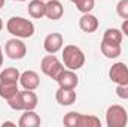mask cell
<instances>
[{
  "label": "cell",
  "instance_id": "obj_3",
  "mask_svg": "<svg viewBox=\"0 0 128 127\" xmlns=\"http://www.w3.org/2000/svg\"><path fill=\"white\" fill-rule=\"evenodd\" d=\"M63 124L66 127H100L101 123L96 115H86L76 111H70L64 115Z\"/></svg>",
  "mask_w": 128,
  "mask_h": 127
},
{
  "label": "cell",
  "instance_id": "obj_19",
  "mask_svg": "<svg viewBox=\"0 0 128 127\" xmlns=\"http://www.w3.org/2000/svg\"><path fill=\"white\" fill-rule=\"evenodd\" d=\"M122 37H124V34H122L121 30H118V29H107L104 32V34H103V42L121 45L122 43Z\"/></svg>",
  "mask_w": 128,
  "mask_h": 127
},
{
  "label": "cell",
  "instance_id": "obj_12",
  "mask_svg": "<svg viewBox=\"0 0 128 127\" xmlns=\"http://www.w3.org/2000/svg\"><path fill=\"white\" fill-rule=\"evenodd\" d=\"M63 15H64V8L60 0H48L46 2V12H45L46 18H49L52 21H57V20L63 18Z\"/></svg>",
  "mask_w": 128,
  "mask_h": 127
},
{
  "label": "cell",
  "instance_id": "obj_30",
  "mask_svg": "<svg viewBox=\"0 0 128 127\" xmlns=\"http://www.w3.org/2000/svg\"><path fill=\"white\" fill-rule=\"evenodd\" d=\"M14 2H27V0H14Z\"/></svg>",
  "mask_w": 128,
  "mask_h": 127
},
{
  "label": "cell",
  "instance_id": "obj_14",
  "mask_svg": "<svg viewBox=\"0 0 128 127\" xmlns=\"http://www.w3.org/2000/svg\"><path fill=\"white\" fill-rule=\"evenodd\" d=\"M55 99L61 106H70L76 102V91L72 88H58L55 93Z\"/></svg>",
  "mask_w": 128,
  "mask_h": 127
},
{
  "label": "cell",
  "instance_id": "obj_21",
  "mask_svg": "<svg viewBox=\"0 0 128 127\" xmlns=\"http://www.w3.org/2000/svg\"><path fill=\"white\" fill-rule=\"evenodd\" d=\"M74 5H76V8H78L79 12H82V14H88V12H91V11L94 9L96 0H76Z\"/></svg>",
  "mask_w": 128,
  "mask_h": 127
},
{
  "label": "cell",
  "instance_id": "obj_24",
  "mask_svg": "<svg viewBox=\"0 0 128 127\" xmlns=\"http://www.w3.org/2000/svg\"><path fill=\"white\" fill-rule=\"evenodd\" d=\"M121 32L124 36H128V20H124V23L121 26Z\"/></svg>",
  "mask_w": 128,
  "mask_h": 127
},
{
  "label": "cell",
  "instance_id": "obj_4",
  "mask_svg": "<svg viewBox=\"0 0 128 127\" xmlns=\"http://www.w3.org/2000/svg\"><path fill=\"white\" fill-rule=\"evenodd\" d=\"M63 63L67 69L79 70L85 64V54L76 45H67L63 49Z\"/></svg>",
  "mask_w": 128,
  "mask_h": 127
},
{
  "label": "cell",
  "instance_id": "obj_29",
  "mask_svg": "<svg viewBox=\"0 0 128 127\" xmlns=\"http://www.w3.org/2000/svg\"><path fill=\"white\" fill-rule=\"evenodd\" d=\"M0 57H3V51H2V46H0Z\"/></svg>",
  "mask_w": 128,
  "mask_h": 127
},
{
  "label": "cell",
  "instance_id": "obj_18",
  "mask_svg": "<svg viewBox=\"0 0 128 127\" xmlns=\"http://www.w3.org/2000/svg\"><path fill=\"white\" fill-rule=\"evenodd\" d=\"M18 91H20V88H18V82H6V81H0V97L4 99L6 102H8L9 99H12Z\"/></svg>",
  "mask_w": 128,
  "mask_h": 127
},
{
  "label": "cell",
  "instance_id": "obj_11",
  "mask_svg": "<svg viewBox=\"0 0 128 127\" xmlns=\"http://www.w3.org/2000/svg\"><path fill=\"white\" fill-rule=\"evenodd\" d=\"M20 84L22 85L24 90H33L34 91L40 85V78H39L37 72H34V70H26L20 76Z\"/></svg>",
  "mask_w": 128,
  "mask_h": 127
},
{
  "label": "cell",
  "instance_id": "obj_5",
  "mask_svg": "<svg viewBox=\"0 0 128 127\" xmlns=\"http://www.w3.org/2000/svg\"><path fill=\"white\" fill-rule=\"evenodd\" d=\"M128 123V112L121 105H112L106 111L107 127H125Z\"/></svg>",
  "mask_w": 128,
  "mask_h": 127
},
{
  "label": "cell",
  "instance_id": "obj_15",
  "mask_svg": "<svg viewBox=\"0 0 128 127\" xmlns=\"http://www.w3.org/2000/svg\"><path fill=\"white\" fill-rule=\"evenodd\" d=\"M18 126L20 127H37V126H40V117L34 112V109L22 111V115L20 117Z\"/></svg>",
  "mask_w": 128,
  "mask_h": 127
},
{
  "label": "cell",
  "instance_id": "obj_32",
  "mask_svg": "<svg viewBox=\"0 0 128 127\" xmlns=\"http://www.w3.org/2000/svg\"><path fill=\"white\" fill-rule=\"evenodd\" d=\"M43 2H48V0H43Z\"/></svg>",
  "mask_w": 128,
  "mask_h": 127
},
{
  "label": "cell",
  "instance_id": "obj_2",
  "mask_svg": "<svg viewBox=\"0 0 128 127\" xmlns=\"http://www.w3.org/2000/svg\"><path fill=\"white\" fill-rule=\"evenodd\" d=\"M8 103L14 111H28V109H36L39 99L33 90H24L18 91L12 99L8 100Z\"/></svg>",
  "mask_w": 128,
  "mask_h": 127
},
{
  "label": "cell",
  "instance_id": "obj_23",
  "mask_svg": "<svg viewBox=\"0 0 128 127\" xmlns=\"http://www.w3.org/2000/svg\"><path fill=\"white\" fill-rule=\"evenodd\" d=\"M116 96L122 100H128V84L116 87Z\"/></svg>",
  "mask_w": 128,
  "mask_h": 127
},
{
  "label": "cell",
  "instance_id": "obj_17",
  "mask_svg": "<svg viewBox=\"0 0 128 127\" xmlns=\"http://www.w3.org/2000/svg\"><path fill=\"white\" fill-rule=\"evenodd\" d=\"M100 49H101V54L106 58H118L121 55V52H122L121 45H118V43H107V42H103V40H101Z\"/></svg>",
  "mask_w": 128,
  "mask_h": 127
},
{
  "label": "cell",
  "instance_id": "obj_20",
  "mask_svg": "<svg viewBox=\"0 0 128 127\" xmlns=\"http://www.w3.org/2000/svg\"><path fill=\"white\" fill-rule=\"evenodd\" d=\"M21 73L15 67H6L0 72V81H6V82H18Z\"/></svg>",
  "mask_w": 128,
  "mask_h": 127
},
{
  "label": "cell",
  "instance_id": "obj_22",
  "mask_svg": "<svg viewBox=\"0 0 128 127\" xmlns=\"http://www.w3.org/2000/svg\"><path fill=\"white\" fill-rule=\"evenodd\" d=\"M116 14L122 18L128 20V0H119L116 5Z\"/></svg>",
  "mask_w": 128,
  "mask_h": 127
},
{
  "label": "cell",
  "instance_id": "obj_26",
  "mask_svg": "<svg viewBox=\"0 0 128 127\" xmlns=\"http://www.w3.org/2000/svg\"><path fill=\"white\" fill-rule=\"evenodd\" d=\"M3 6H4V0H0V9H2Z\"/></svg>",
  "mask_w": 128,
  "mask_h": 127
},
{
  "label": "cell",
  "instance_id": "obj_16",
  "mask_svg": "<svg viewBox=\"0 0 128 127\" xmlns=\"http://www.w3.org/2000/svg\"><path fill=\"white\" fill-rule=\"evenodd\" d=\"M28 15L34 18V20H40L45 17V12H46V2L43 0H32L28 3Z\"/></svg>",
  "mask_w": 128,
  "mask_h": 127
},
{
  "label": "cell",
  "instance_id": "obj_25",
  "mask_svg": "<svg viewBox=\"0 0 128 127\" xmlns=\"http://www.w3.org/2000/svg\"><path fill=\"white\" fill-rule=\"evenodd\" d=\"M2 126L4 127V126H16V124H15V123H12V121H4V123H2Z\"/></svg>",
  "mask_w": 128,
  "mask_h": 127
},
{
  "label": "cell",
  "instance_id": "obj_9",
  "mask_svg": "<svg viewBox=\"0 0 128 127\" xmlns=\"http://www.w3.org/2000/svg\"><path fill=\"white\" fill-rule=\"evenodd\" d=\"M64 45V39H63V34L58 32H52L49 33L45 40H43V48L48 54H57Z\"/></svg>",
  "mask_w": 128,
  "mask_h": 127
},
{
  "label": "cell",
  "instance_id": "obj_8",
  "mask_svg": "<svg viewBox=\"0 0 128 127\" xmlns=\"http://www.w3.org/2000/svg\"><path fill=\"white\" fill-rule=\"evenodd\" d=\"M109 78L116 85L128 84V66L125 63H122V61L112 64V67L109 69Z\"/></svg>",
  "mask_w": 128,
  "mask_h": 127
},
{
  "label": "cell",
  "instance_id": "obj_13",
  "mask_svg": "<svg viewBox=\"0 0 128 127\" xmlns=\"http://www.w3.org/2000/svg\"><path fill=\"white\" fill-rule=\"evenodd\" d=\"M79 27L80 30L85 33H94L98 29V20L96 15H92L91 12L88 14H82V17L79 18Z\"/></svg>",
  "mask_w": 128,
  "mask_h": 127
},
{
  "label": "cell",
  "instance_id": "obj_28",
  "mask_svg": "<svg viewBox=\"0 0 128 127\" xmlns=\"http://www.w3.org/2000/svg\"><path fill=\"white\" fill-rule=\"evenodd\" d=\"M3 66V57H0V67Z\"/></svg>",
  "mask_w": 128,
  "mask_h": 127
},
{
  "label": "cell",
  "instance_id": "obj_1",
  "mask_svg": "<svg viewBox=\"0 0 128 127\" xmlns=\"http://www.w3.org/2000/svg\"><path fill=\"white\" fill-rule=\"evenodd\" d=\"M6 29L14 37L28 39L34 34V24L22 17H12L6 23Z\"/></svg>",
  "mask_w": 128,
  "mask_h": 127
},
{
  "label": "cell",
  "instance_id": "obj_27",
  "mask_svg": "<svg viewBox=\"0 0 128 127\" xmlns=\"http://www.w3.org/2000/svg\"><path fill=\"white\" fill-rule=\"evenodd\" d=\"M2 29H3V21H2V18H0V32H2Z\"/></svg>",
  "mask_w": 128,
  "mask_h": 127
},
{
  "label": "cell",
  "instance_id": "obj_6",
  "mask_svg": "<svg viewBox=\"0 0 128 127\" xmlns=\"http://www.w3.org/2000/svg\"><path fill=\"white\" fill-rule=\"evenodd\" d=\"M40 69H42V72H43L46 76H49L51 79L57 81V78L60 76V73L63 72L66 67H64V63H61L54 54H49V55H45V57L42 58V61H40Z\"/></svg>",
  "mask_w": 128,
  "mask_h": 127
},
{
  "label": "cell",
  "instance_id": "obj_7",
  "mask_svg": "<svg viewBox=\"0 0 128 127\" xmlns=\"http://www.w3.org/2000/svg\"><path fill=\"white\" fill-rule=\"evenodd\" d=\"M4 52L10 60H21L27 54V46L20 37H12L4 43Z\"/></svg>",
  "mask_w": 128,
  "mask_h": 127
},
{
  "label": "cell",
  "instance_id": "obj_31",
  "mask_svg": "<svg viewBox=\"0 0 128 127\" xmlns=\"http://www.w3.org/2000/svg\"><path fill=\"white\" fill-rule=\"evenodd\" d=\"M70 2H72V3H74V2H76V0H70Z\"/></svg>",
  "mask_w": 128,
  "mask_h": 127
},
{
  "label": "cell",
  "instance_id": "obj_10",
  "mask_svg": "<svg viewBox=\"0 0 128 127\" xmlns=\"http://www.w3.org/2000/svg\"><path fill=\"white\" fill-rule=\"evenodd\" d=\"M57 84L61 88H72V90H74L78 87V84H79V78L74 73V70L66 67L63 72L60 73V76L57 78Z\"/></svg>",
  "mask_w": 128,
  "mask_h": 127
}]
</instances>
